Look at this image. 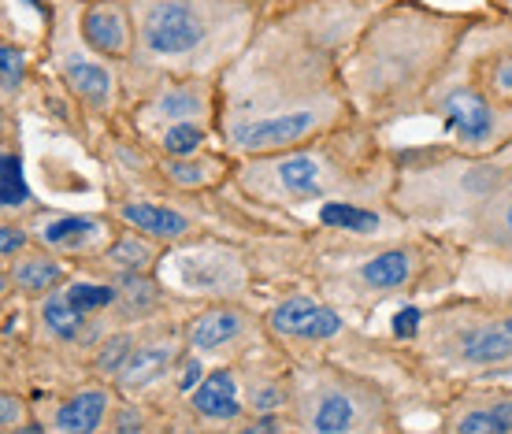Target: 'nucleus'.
<instances>
[{
	"mask_svg": "<svg viewBox=\"0 0 512 434\" xmlns=\"http://www.w3.org/2000/svg\"><path fill=\"white\" fill-rule=\"evenodd\" d=\"M386 0H279L216 78V138L234 160L357 123L346 56Z\"/></svg>",
	"mask_w": 512,
	"mask_h": 434,
	"instance_id": "obj_1",
	"label": "nucleus"
},
{
	"mask_svg": "<svg viewBox=\"0 0 512 434\" xmlns=\"http://www.w3.org/2000/svg\"><path fill=\"white\" fill-rule=\"evenodd\" d=\"M479 12H446L423 0H386L346 56V93L357 123L390 130L416 119L453 67Z\"/></svg>",
	"mask_w": 512,
	"mask_h": 434,
	"instance_id": "obj_2",
	"label": "nucleus"
},
{
	"mask_svg": "<svg viewBox=\"0 0 512 434\" xmlns=\"http://www.w3.org/2000/svg\"><path fill=\"white\" fill-rule=\"evenodd\" d=\"M468 260L472 253L457 238L412 223L372 238L316 223L305 238V279L357 323H368L390 301L449 294Z\"/></svg>",
	"mask_w": 512,
	"mask_h": 434,
	"instance_id": "obj_3",
	"label": "nucleus"
},
{
	"mask_svg": "<svg viewBox=\"0 0 512 434\" xmlns=\"http://www.w3.org/2000/svg\"><path fill=\"white\" fill-rule=\"evenodd\" d=\"M231 186L253 208L279 216L323 201L394 208V160L383 130L349 123L294 149L234 160Z\"/></svg>",
	"mask_w": 512,
	"mask_h": 434,
	"instance_id": "obj_4",
	"label": "nucleus"
},
{
	"mask_svg": "<svg viewBox=\"0 0 512 434\" xmlns=\"http://www.w3.org/2000/svg\"><path fill=\"white\" fill-rule=\"evenodd\" d=\"M134 15L130 75H197L219 71L249 45L268 0H127Z\"/></svg>",
	"mask_w": 512,
	"mask_h": 434,
	"instance_id": "obj_5",
	"label": "nucleus"
},
{
	"mask_svg": "<svg viewBox=\"0 0 512 434\" xmlns=\"http://www.w3.org/2000/svg\"><path fill=\"white\" fill-rule=\"evenodd\" d=\"M394 160V212L412 227L442 230L461 242L494 190L512 175V138L494 153H461L449 141L390 145Z\"/></svg>",
	"mask_w": 512,
	"mask_h": 434,
	"instance_id": "obj_6",
	"label": "nucleus"
},
{
	"mask_svg": "<svg viewBox=\"0 0 512 434\" xmlns=\"http://www.w3.org/2000/svg\"><path fill=\"white\" fill-rule=\"evenodd\" d=\"M438 383H512V294H442L412 342Z\"/></svg>",
	"mask_w": 512,
	"mask_h": 434,
	"instance_id": "obj_7",
	"label": "nucleus"
},
{
	"mask_svg": "<svg viewBox=\"0 0 512 434\" xmlns=\"http://www.w3.org/2000/svg\"><path fill=\"white\" fill-rule=\"evenodd\" d=\"M286 416L305 434H386L405 427V405L372 371L327 357H290Z\"/></svg>",
	"mask_w": 512,
	"mask_h": 434,
	"instance_id": "obj_8",
	"label": "nucleus"
},
{
	"mask_svg": "<svg viewBox=\"0 0 512 434\" xmlns=\"http://www.w3.org/2000/svg\"><path fill=\"white\" fill-rule=\"evenodd\" d=\"M45 38H49V60L56 82L78 104V112L101 119V123H112L123 108V71H119V64L101 60L86 49V41L78 34V0L56 4L52 19H45Z\"/></svg>",
	"mask_w": 512,
	"mask_h": 434,
	"instance_id": "obj_9",
	"label": "nucleus"
},
{
	"mask_svg": "<svg viewBox=\"0 0 512 434\" xmlns=\"http://www.w3.org/2000/svg\"><path fill=\"white\" fill-rule=\"evenodd\" d=\"M167 260L175 268L182 297H190L193 305L205 301H249L256 286V268L242 245L227 238H193L186 245L167 249Z\"/></svg>",
	"mask_w": 512,
	"mask_h": 434,
	"instance_id": "obj_10",
	"label": "nucleus"
},
{
	"mask_svg": "<svg viewBox=\"0 0 512 434\" xmlns=\"http://www.w3.org/2000/svg\"><path fill=\"white\" fill-rule=\"evenodd\" d=\"M423 115H431L442 123L449 145H457L461 153H494L498 145L512 138V112L483 97L468 78L457 71H446L438 82V90L427 97Z\"/></svg>",
	"mask_w": 512,
	"mask_h": 434,
	"instance_id": "obj_11",
	"label": "nucleus"
},
{
	"mask_svg": "<svg viewBox=\"0 0 512 434\" xmlns=\"http://www.w3.org/2000/svg\"><path fill=\"white\" fill-rule=\"evenodd\" d=\"M449 71L468 78L483 97L512 112V12H479Z\"/></svg>",
	"mask_w": 512,
	"mask_h": 434,
	"instance_id": "obj_12",
	"label": "nucleus"
},
{
	"mask_svg": "<svg viewBox=\"0 0 512 434\" xmlns=\"http://www.w3.org/2000/svg\"><path fill=\"white\" fill-rule=\"evenodd\" d=\"M182 338H186V349L201 357H219L231 349L238 360L256 342L268 338V327H264V316H256L249 308V301H205L182 316Z\"/></svg>",
	"mask_w": 512,
	"mask_h": 434,
	"instance_id": "obj_13",
	"label": "nucleus"
},
{
	"mask_svg": "<svg viewBox=\"0 0 512 434\" xmlns=\"http://www.w3.org/2000/svg\"><path fill=\"white\" fill-rule=\"evenodd\" d=\"M186 353V338H182V320H156L138 327V342L123 360L116 375V390L123 397H145L153 401L167 390L171 394V371Z\"/></svg>",
	"mask_w": 512,
	"mask_h": 434,
	"instance_id": "obj_14",
	"label": "nucleus"
},
{
	"mask_svg": "<svg viewBox=\"0 0 512 434\" xmlns=\"http://www.w3.org/2000/svg\"><path fill=\"white\" fill-rule=\"evenodd\" d=\"M435 412L446 434H512V383L449 386Z\"/></svg>",
	"mask_w": 512,
	"mask_h": 434,
	"instance_id": "obj_15",
	"label": "nucleus"
},
{
	"mask_svg": "<svg viewBox=\"0 0 512 434\" xmlns=\"http://www.w3.org/2000/svg\"><path fill=\"white\" fill-rule=\"evenodd\" d=\"M116 216H78V212H38L30 219V234L34 245L49 249V253L64 256L67 264L75 268L82 260L97 256L108 245V238L116 234Z\"/></svg>",
	"mask_w": 512,
	"mask_h": 434,
	"instance_id": "obj_16",
	"label": "nucleus"
},
{
	"mask_svg": "<svg viewBox=\"0 0 512 434\" xmlns=\"http://www.w3.org/2000/svg\"><path fill=\"white\" fill-rule=\"evenodd\" d=\"M182 409L190 412L193 427H208V431H238L242 420L249 416L238 368H234V364H219V368L205 371V379L193 386L190 397L182 401Z\"/></svg>",
	"mask_w": 512,
	"mask_h": 434,
	"instance_id": "obj_17",
	"label": "nucleus"
},
{
	"mask_svg": "<svg viewBox=\"0 0 512 434\" xmlns=\"http://www.w3.org/2000/svg\"><path fill=\"white\" fill-rule=\"evenodd\" d=\"M78 34L86 41V49L101 60L127 64L134 56V15L127 0H82Z\"/></svg>",
	"mask_w": 512,
	"mask_h": 434,
	"instance_id": "obj_18",
	"label": "nucleus"
},
{
	"mask_svg": "<svg viewBox=\"0 0 512 434\" xmlns=\"http://www.w3.org/2000/svg\"><path fill=\"white\" fill-rule=\"evenodd\" d=\"M461 245L472 260H490L494 268H512V175L501 182L494 197L479 208V216L464 227Z\"/></svg>",
	"mask_w": 512,
	"mask_h": 434,
	"instance_id": "obj_19",
	"label": "nucleus"
},
{
	"mask_svg": "<svg viewBox=\"0 0 512 434\" xmlns=\"http://www.w3.org/2000/svg\"><path fill=\"white\" fill-rule=\"evenodd\" d=\"M119 390L112 383H82L75 386L71 394L56 397L52 401V412L45 416V431H60V434H93V431H108V416L116 409Z\"/></svg>",
	"mask_w": 512,
	"mask_h": 434,
	"instance_id": "obj_20",
	"label": "nucleus"
},
{
	"mask_svg": "<svg viewBox=\"0 0 512 434\" xmlns=\"http://www.w3.org/2000/svg\"><path fill=\"white\" fill-rule=\"evenodd\" d=\"M167 260V249L156 245L153 238H145L138 230L116 227V234L108 238L101 253L82 260L78 268L104 275V279H116V275H134V271H160V264Z\"/></svg>",
	"mask_w": 512,
	"mask_h": 434,
	"instance_id": "obj_21",
	"label": "nucleus"
},
{
	"mask_svg": "<svg viewBox=\"0 0 512 434\" xmlns=\"http://www.w3.org/2000/svg\"><path fill=\"white\" fill-rule=\"evenodd\" d=\"M4 268H8V279H12L15 301H26V305H34L41 297H49L52 290L67 286V279L75 275V268L67 264L64 256L49 253V249H41V245L23 249V253L12 256Z\"/></svg>",
	"mask_w": 512,
	"mask_h": 434,
	"instance_id": "obj_22",
	"label": "nucleus"
},
{
	"mask_svg": "<svg viewBox=\"0 0 512 434\" xmlns=\"http://www.w3.org/2000/svg\"><path fill=\"white\" fill-rule=\"evenodd\" d=\"M316 223L327 230H342V234H360V238L409 227L394 208L360 205V201H323L316 205Z\"/></svg>",
	"mask_w": 512,
	"mask_h": 434,
	"instance_id": "obj_23",
	"label": "nucleus"
},
{
	"mask_svg": "<svg viewBox=\"0 0 512 434\" xmlns=\"http://www.w3.org/2000/svg\"><path fill=\"white\" fill-rule=\"evenodd\" d=\"M45 212L41 201L34 197V190L26 186L23 175V153L15 149V141L0 145V219H30Z\"/></svg>",
	"mask_w": 512,
	"mask_h": 434,
	"instance_id": "obj_24",
	"label": "nucleus"
},
{
	"mask_svg": "<svg viewBox=\"0 0 512 434\" xmlns=\"http://www.w3.org/2000/svg\"><path fill=\"white\" fill-rule=\"evenodd\" d=\"M216 127L212 123H201V119H186V123H175V127L160 130L149 145H153L156 153L164 156H193L208 149V141H212Z\"/></svg>",
	"mask_w": 512,
	"mask_h": 434,
	"instance_id": "obj_25",
	"label": "nucleus"
},
{
	"mask_svg": "<svg viewBox=\"0 0 512 434\" xmlns=\"http://www.w3.org/2000/svg\"><path fill=\"white\" fill-rule=\"evenodd\" d=\"M30 82V52L15 38H0V90L19 97Z\"/></svg>",
	"mask_w": 512,
	"mask_h": 434,
	"instance_id": "obj_26",
	"label": "nucleus"
},
{
	"mask_svg": "<svg viewBox=\"0 0 512 434\" xmlns=\"http://www.w3.org/2000/svg\"><path fill=\"white\" fill-rule=\"evenodd\" d=\"M34 423V405L19 390H0V434L8 431H30Z\"/></svg>",
	"mask_w": 512,
	"mask_h": 434,
	"instance_id": "obj_27",
	"label": "nucleus"
},
{
	"mask_svg": "<svg viewBox=\"0 0 512 434\" xmlns=\"http://www.w3.org/2000/svg\"><path fill=\"white\" fill-rule=\"evenodd\" d=\"M423 312H427V308H423L420 301H401V308L390 316V338L401 345L416 342V338H420V327H423Z\"/></svg>",
	"mask_w": 512,
	"mask_h": 434,
	"instance_id": "obj_28",
	"label": "nucleus"
},
{
	"mask_svg": "<svg viewBox=\"0 0 512 434\" xmlns=\"http://www.w3.org/2000/svg\"><path fill=\"white\" fill-rule=\"evenodd\" d=\"M30 245H34L30 223H23V219H0V260L4 264L23 253V249H30Z\"/></svg>",
	"mask_w": 512,
	"mask_h": 434,
	"instance_id": "obj_29",
	"label": "nucleus"
},
{
	"mask_svg": "<svg viewBox=\"0 0 512 434\" xmlns=\"http://www.w3.org/2000/svg\"><path fill=\"white\" fill-rule=\"evenodd\" d=\"M15 301V290H12V279H8V268H4V260H0V320H4V312L8 305Z\"/></svg>",
	"mask_w": 512,
	"mask_h": 434,
	"instance_id": "obj_30",
	"label": "nucleus"
},
{
	"mask_svg": "<svg viewBox=\"0 0 512 434\" xmlns=\"http://www.w3.org/2000/svg\"><path fill=\"white\" fill-rule=\"evenodd\" d=\"M8 141H15V119L8 112V104L0 101V145H8Z\"/></svg>",
	"mask_w": 512,
	"mask_h": 434,
	"instance_id": "obj_31",
	"label": "nucleus"
},
{
	"mask_svg": "<svg viewBox=\"0 0 512 434\" xmlns=\"http://www.w3.org/2000/svg\"><path fill=\"white\" fill-rule=\"evenodd\" d=\"M490 8H494V12H509L512 0H490Z\"/></svg>",
	"mask_w": 512,
	"mask_h": 434,
	"instance_id": "obj_32",
	"label": "nucleus"
},
{
	"mask_svg": "<svg viewBox=\"0 0 512 434\" xmlns=\"http://www.w3.org/2000/svg\"><path fill=\"white\" fill-rule=\"evenodd\" d=\"M0 38H4V34H0Z\"/></svg>",
	"mask_w": 512,
	"mask_h": 434,
	"instance_id": "obj_33",
	"label": "nucleus"
}]
</instances>
